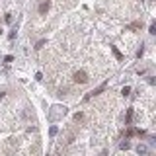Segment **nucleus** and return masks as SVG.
<instances>
[{"instance_id":"nucleus-1","label":"nucleus","mask_w":156,"mask_h":156,"mask_svg":"<svg viewBox=\"0 0 156 156\" xmlns=\"http://www.w3.org/2000/svg\"><path fill=\"white\" fill-rule=\"evenodd\" d=\"M53 109H55V111L51 113V119H57V117H61V115L66 113V107H65V105H55Z\"/></svg>"},{"instance_id":"nucleus-2","label":"nucleus","mask_w":156,"mask_h":156,"mask_svg":"<svg viewBox=\"0 0 156 156\" xmlns=\"http://www.w3.org/2000/svg\"><path fill=\"white\" fill-rule=\"evenodd\" d=\"M74 80L78 82V84H84V82H88V74L84 70H78L76 74H74Z\"/></svg>"},{"instance_id":"nucleus-3","label":"nucleus","mask_w":156,"mask_h":156,"mask_svg":"<svg viewBox=\"0 0 156 156\" xmlns=\"http://www.w3.org/2000/svg\"><path fill=\"white\" fill-rule=\"evenodd\" d=\"M105 88H107V82H104V84H100V86H98V88H96V90H92V92H90V96H96V94H101V92H104V90H105Z\"/></svg>"},{"instance_id":"nucleus-4","label":"nucleus","mask_w":156,"mask_h":156,"mask_svg":"<svg viewBox=\"0 0 156 156\" xmlns=\"http://www.w3.org/2000/svg\"><path fill=\"white\" fill-rule=\"evenodd\" d=\"M49 8H51V4H49V2H41V4H39V14H45Z\"/></svg>"},{"instance_id":"nucleus-5","label":"nucleus","mask_w":156,"mask_h":156,"mask_svg":"<svg viewBox=\"0 0 156 156\" xmlns=\"http://www.w3.org/2000/svg\"><path fill=\"white\" fill-rule=\"evenodd\" d=\"M136 152H139V154H148V148H146L144 144H139V146H136Z\"/></svg>"},{"instance_id":"nucleus-6","label":"nucleus","mask_w":156,"mask_h":156,"mask_svg":"<svg viewBox=\"0 0 156 156\" xmlns=\"http://www.w3.org/2000/svg\"><path fill=\"white\" fill-rule=\"evenodd\" d=\"M111 51H113V55H115L117 61H123V55H121V53L117 51V47H111Z\"/></svg>"},{"instance_id":"nucleus-7","label":"nucleus","mask_w":156,"mask_h":156,"mask_svg":"<svg viewBox=\"0 0 156 156\" xmlns=\"http://www.w3.org/2000/svg\"><path fill=\"white\" fill-rule=\"evenodd\" d=\"M136 133H139V131H136V129H133V127H129V129H127V136H135Z\"/></svg>"},{"instance_id":"nucleus-8","label":"nucleus","mask_w":156,"mask_h":156,"mask_svg":"<svg viewBox=\"0 0 156 156\" xmlns=\"http://www.w3.org/2000/svg\"><path fill=\"white\" fill-rule=\"evenodd\" d=\"M133 121V109H127V123Z\"/></svg>"},{"instance_id":"nucleus-9","label":"nucleus","mask_w":156,"mask_h":156,"mask_svg":"<svg viewBox=\"0 0 156 156\" xmlns=\"http://www.w3.org/2000/svg\"><path fill=\"white\" fill-rule=\"evenodd\" d=\"M121 148H123V150H129V148H131V143H127V140H123V143H121Z\"/></svg>"},{"instance_id":"nucleus-10","label":"nucleus","mask_w":156,"mask_h":156,"mask_svg":"<svg viewBox=\"0 0 156 156\" xmlns=\"http://www.w3.org/2000/svg\"><path fill=\"white\" fill-rule=\"evenodd\" d=\"M121 94H123V96H129V94H131V88H129V86H125L123 90H121Z\"/></svg>"},{"instance_id":"nucleus-11","label":"nucleus","mask_w":156,"mask_h":156,"mask_svg":"<svg viewBox=\"0 0 156 156\" xmlns=\"http://www.w3.org/2000/svg\"><path fill=\"white\" fill-rule=\"evenodd\" d=\"M136 27H140V22H136V23H131L129 29H136Z\"/></svg>"},{"instance_id":"nucleus-12","label":"nucleus","mask_w":156,"mask_h":156,"mask_svg":"<svg viewBox=\"0 0 156 156\" xmlns=\"http://www.w3.org/2000/svg\"><path fill=\"white\" fill-rule=\"evenodd\" d=\"M74 119H76V121H82V119H84V115H82V113H76Z\"/></svg>"},{"instance_id":"nucleus-13","label":"nucleus","mask_w":156,"mask_h":156,"mask_svg":"<svg viewBox=\"0 0 156 156\" xmlns=\"http://www.w3.org/2000/svg\"><path fill=\"white\" fill-rule=\"evenodd\" d=\"M49 133H51V136H55L57 135V127H51V131H49Z\"/></svg>"},{"instance_id":"nucleus-14","label":"nucleus","mask_w":156,"mask_h":156,"mask_svg":"<svg viewBox=\"0 0 156 156\" xmlns=\"http://www.w3.org/2000/svg\"><path fill=\"white\" fill-rule=\"evenodd\" d=\"M2 96H4V94H2V92H0V98H2Z\"/></svg>"}]
</instances>
